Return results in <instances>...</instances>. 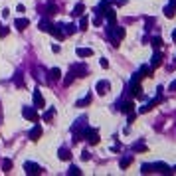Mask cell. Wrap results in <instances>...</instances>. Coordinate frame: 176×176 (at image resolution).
Returning <instances> with one entry per match:
<instances>
[{
	"instance_id": "obj_1",
	"label": "cell",
	"mask_w": 176,
	"mask_h": 176,
	"mask_svg": "<svg viewBox=\"0 0 176 176\" xmlns=\"http://www.w3.org/2000/svg\"><path fill=\"white\" fill-rule=\"evenodd\" d=\"M22 115H24V119L32 121V123H36V121H38V113H36V109H34V107H24V109H22Z\"/></svg>"
},
{
	"instance_id": "obj_2",
	"label": "cell",
	"mask_w": 176,
	"mask_h": 176,
	"mask_svg": "<svg viewBox=\"0 0 176 176\" xmlns=\"http://www.w3.org/2000/svg\"><path fill=\"white\" fill-rule=\"evenodd\" d=\"M83 137H87V141H89L91 144H97L99 143V133H97V131H93V129H85Z\"/></svg>"
},
{
	"instance_id": "obj_3",
	"label": "cell",
	"mask_w": 176,
	"mask_h": 176,
	"mask_svg": "<svg viewBox=\"0 0 176 176\" xmlns=\"http://www.w3.org/2000/svg\"><path fill=\"white\" fill-rule=\"evenodd\" d=\"M32 97H34V107H36V109H42V107H46V101H44V97H42V93H40L38 89L32 93Z\"/></svg>"
},
{
	"instance_id": "obj_4",
	"label": "cell",
	"mask_w": 176,
	"mask_h": 176,
	"mask_svg": "<svg viewBox=\"0 0 176 176\" xmlns=\"http://www.w3.org/2000/svg\"><path fill=\"white\" fill-rule=\"evenodd\" d=\"M24 170H26V174H40L42 172V168L36 162H26L24 164Z\"/></svg>"
},
{
	"instance_id": "obj_5",
	"label": "cell",
	"mask_w": 176,
	"mask_h": 176,
	"mask_svg": "<svg viewBox=\"0 0 176 176\" xmlns=\"http://www.w3.org/2000/svg\"><path fill=\"white\" fill-rule=\"evenodd\" d=\"M40 137H42V127H40V125H34V129L30 131V138H32V141H38Z\"/></svg>"
},
{
	"instance_id": "obj_6",
	"label": "cell",
	"mask_w": 176,
	"mask_h": 176,
	"mask_svg": "<svg viewBox=\"0 0 176 176\" xmlns=\"http://www.w3.org/2000/svg\"><path fill=\"white\" fill-rule=\"evenodd\" d=\"M107 91H109V81H99L97 83V93L99 95H105Z\"/></svg>"
},
{
	"instance_id": "obj_7",
	"label": "cell",
	"mask_w": 176,
	"mask_h": 176,
	"mask_svg": "<svg viewBox=\"0 0 176 176\" xmlns=\"http://www.w3.org/2000/svg\"><path fill=\"white\" fill-rule=\"evenodd\" d=\"M28 24H30V20H28V18H18L16 22H14V26L18 28V30H24V28H28Z\"/></svg>"
},
{
	"instance_id": "obj_8",
	"label": "cell",
	"mask_w": 176,
	"mask_h": 176,
	"mask_svg": "<svg viewBox=\"0 0 176 176\" xmlns=\"http://www.w3.org/2000/svg\"><path fill=\"white\" fill-rule=\"evenodd\" d=\"M77 56L79 58H89V56H93V50H89V48H77Z\"/></svg>"
},
{
	"instance_id": "obj_9",
	"label": "cell",
	"mask_w": 176,
	"mask_h": 176,
	"mask_svg": "<svg viewBox=\"0 0 176 176\" xmlns=\"http://www.w3.org/2000/svg\"><path fill=\"white\" fill-rule=\"evenodd\" d=\"M174 10H176V0H170V6L164 8V12H166L168 18H172V16H174Z\"/></svg>"
},
{
	"instance_id": "obj_10",
	"label": "cell",
	"mask_w": 176,
	"mask_h": 176,
	"mask_svg": "<svg viewBox=\"0 0 176 176\" xmlns=\"http://www.w3.org/2000/svg\"><path fill=\"white\" fill-rule=\"evenodd\" d=\"M59 158H61V160H69V158H71V152L67 149H59Z\"/></svg>"
},
{
	"instance_id": "obj_11",
	"label": "cell",
	"mask_w": 176,
	"mask_h": 176,
	"mask_svg": "<svg viewBox=\"0 0 176 176\" xmlns=\"http://www.w3.org/2000/svg\"><path fill=\"white\" fill-rule=\"evenodd\" d=\"M160 61H162V53H160V52H157L154 56H152V67L160 65Z\"/></svg>"
},
{
	"instance_id": "obj_12",
	"label": "cell",
	"mask_w": 176,
	"mask_h": 176,
	"mask_svg": "<svg viewBox=\"0 0 176 176\" xmlns=\"http://www.w3.org/2000/svg\"><path fill=\"white\" fill-rule=\"evenodd\" d=\"M133 107H135V105L131 103V101H127V103H123L121 111H123V113H133Z\"/></svg>"
},
{
	"instance_id": "obj_13",
	"label": "cell",
	"mask_w": 176,
	"mask_h": 176,
	"mask_svg": "<svg viewBox=\"0 0 176 176\" xmlns=\"http://www.w3.org/2000/svg\"><path fill=\"white\" fill-rule=\"evenodd\" d=\"M50 28H52L50 22H46V20H42V22H40V30H42V32H50Z\"/></svg>"
},
{
	"instance_id": "obj_14",
	"label": "cell",
	"mask_w": 176,
	"mask_h": 176,
	"mask_svg": "<svg viewBox=\"0 0 176 176\" xmlns=\"http://www.w3.org/2000/svg\"><path fill=\"white\" fill-rule=\"evenodd\" d=\"M83 10H85L83 4H77V6L73 8V16H81V14H83Z\"/></svg>"
},
{
	"instance_id": "obj_15",
	"label": "cell",
	"mask_w": 176,
	"mask_h": 176,
	"mask_svg": "<svg viewBox=\"0 0 176 176\" xmlns=\"http://www.w3.org/2000/svg\"><path fill=\"white\" fill-rule=\"evenodd\" d=\"M131 162H133V157H125L123 160H121V168L125 170V168H127V166H129Z\"/></svg>"
},
{
	"instance_id": "obj_16",
	"label": "cell",
	"mask_w": 176,
	"mask_h": 176,
	"mask_svg": "<svg viewBox=\"0 0 176 176\" xmlns=\"http://www.w3.org/2000/svg\"><path fill=\"white\" fill-rule=\"evenodd\" d=\"M91 103V95H87L85 99H81V101H77V107H85V105Z\"/></svg>"
},
{
	"instance_id": "obj_17",
	"label": "cell",
	"mask_w": 176,
	"mask_h": 176,
	"mask_svg": "<svg viewBox=\"0 0 176 176\" xmlns=\"http://www.w3.org/2000/svg\"><path fill=\"white\" fill-rule=\"evenodd\" d=\"M50 75H52V79H59V77H61V71H59L58 67H53L52 71H50Z\"/></svg>"
},
{
	"instance_id": "obj_18",
	"label": "cell",
	"mask_w": 176,
	"mask_h": 176,
	"mask_svg": "<svg viewBox=\"0 0 176 176\" xmlns=\"http://www.w3.org/2000/svg\"><path fill=\"white\" fill-rule=\"evenodd\" d=\"M152 46H154V48L158 50V48L162 46V40H160V38H152Z\"/></svg>"
},
{
	"instance_id": "obj_19",
	"label": "cell",
	"mask_w": 176,
	"mask_h": 176,
	"mask_svg": "<svg viewBox=\"0 0 176 176\" xmlns=\"http://www.w3.org/2000/svg\"><path fill=\"white\" fill-rule=\"evenodd\" d=\"M2 168H4V172H10V168H12V162H10V160H4Z\"/></svg>"
},
{
	"instance_id": "obj_20",
	"label": "cell",
	"mask_w": 176,
	"mask_h": 176,
	"mask_svg": "<svg viewBox=\"0 0 176 176\" xmlns=\"http://www.w3.org/2000/svg\"><path fill=\"white\" fill-rule=\"evenodd\" d=\"M14 83L18 85V87H22V85H24V83H22V75H20V73H16V77H14Z\"/></svg>"
},
{
	"instance_id": "obj_21",
	"label": "cell",
	"mask_w": 176,
	"mask_h": 176,
	"mask_svg": "<svg viewBox=\"0 0 176 176\" xmlns=\"http://www.w3.org/2000/svg\"><path fill=\"white\" fill-rule=\"evenodd\" d=\"M52 117H53V109H50V111L44 115V121H52Z\"/></svg>"
},
{
	"instance_id": "obj_22",
	"label": "cell",
	"mask_w": 176,
	"mask_h": 176,
	"mask_svg": "<svg viewBox=\"0 0 176 176\" xmlns=\"http://www.w3.org/2000/svg\"><path fill=\"white\" fill-rule=\"evenodd\" d=\"M87 28V18H81V22H79V30H85Z\"/></svg>"
},
{
	"instance_id": "obj_23",
	"label": "cell",
	"mask_w": 176,
	"mask_h": 176,
	"mask_svg": "<svg viewBox=\"0 0 176 176\" xmlns=\"http://www.w3.org/2000/svg\"><path fill=\"white\" fill-rule=\"evenodd\" d=\"M0 36H2V38H6V36H8V28L0 26Z\"/></svg>"
},
{
	"instance_id": "obj_24",
	"label": "cell",
	"mask_w": 176,
	"mask_h": 176,
	"mask_svg": "<svg viewBox=\"0 0 176 176\" xmlns=\"http://www.w3.org/2000/svg\"><path fill=\"white\" fill-rule=\"evenodd\" d=\"M69 174H79V168L77 166H71V168H69Z\"/></svg>"
},
{
	"instance_id": "obj_25",
	"label": "cell",
	"mask_w": 176,
	"mask_h": 176,
	"mask_svg": "<svg viewBox=\"0 0 176 176\" xmlns=\"http://www.w3.org/2000/svg\"><path fill=\"white\" fill-rule=\"evenodd\" d=\"M135 150H146V146L144 144H135Z\"/></svg>"
},
{
	"instance_id": "obj_26",
	"label": "cell",
	"mask_w": 176,
	"mask_h": 176,
	"mask_svg": "<svg viewBox=\"0 0 176 176\" xmlns=\"http://www.w3.org/2000/svg\"><path fill=\"white\" fill-rule=\"evenodd\" d=\"M101 67H105V69H107V67H109V61H107V59H101Z\"/></svg>"
},
{
	"instance_id": "obj_27",
	"label": "cell",
	"mask_w": 176,
	"mask_h": 176,
	"mask_svg": "<svg viewBox=\"0 0 176 176\" xmlns=\"http://www.w3.org/2000/svg\"><path fill=\"white\" fill-rule=\"evenodd\" d=\"M81 158H83V160H89V158H91V157H89V152H87V150H85L83 154H81Z\"/></svg>"
},
{
	"instance_id": "obj_28",
	"label": "cell",
	"mask_w": 176,
	"mask_h": 176,
	"mask_svg": "<svg viewBox=\"0 0 176 176\" xmlns=\"http://www.w3.org/2000/svg\"><path fill=\"white\" fill-rule=\"evenodd\" d=\"M170 91H176V81H172V85H170Z\"/></svg>"
},
{
	"instance_id": "obj_29",
	"label": "cell",
	"mask_w": 176,
	"mask_h": 176,
	"mask_svg": "<svg viewBox=\"0 0 176 176\" xmlns=\"http://www.w3.org/2000/svg\"><path fill=\"white\" fill-rule=\"evenodd\" d=\"M172 38H174V42H176V30H174V32H172Z\"/></svg>"
}]
</instances>
